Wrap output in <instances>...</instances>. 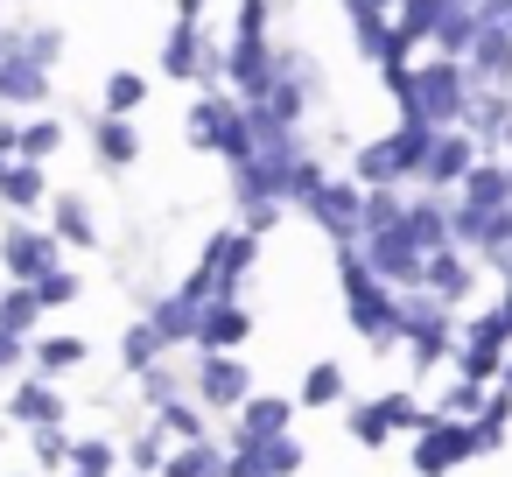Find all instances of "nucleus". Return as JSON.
<instances>
[{"label":"nucleus","instance_id":"43","mask_svg":"<svg viewBox=\"0 0 512 477\" xmlns=\"http://www.w3.org/2000/svg\"><path fill=\"white\" fill-rule=\"evenodd\" d=\"M29 435H36V463H43V470H64V449H71L64 421H50V428H29Z\"/></svg>","mask_w":512,"mask_h":477},{"label":"nucleus","instance_id":"48","mask_svg":"<svg viewBox=\"0 0 512 477\" xmlns=\"http://www.w3.org/2000/svg\"><path fill=\"white\" fill-rule=\"evenodd\" d=\"M358 8H393V0H344V15H358Z\"/></svg>","mask_w":512,"mask_h":477},{"label":"nucleus","instance_id":"24","mask_svg":"<svg viewBox=\"0 0 512 477\" xmlns=\"http://www.w3.org/2000/svg\"><path fill=\"white\" fill-rule=\"evenodd\" d=\"M78 365H85V337H78V330H43V337H29V372L64 379V372H78Z\"/></svg>","mask_w":512,"mask_h":477},{"label":"nucleus","instance_id":"28","mask_svg":"<svg viewBox=\"0 0 512 477\" xmlns=\"http://www.w3.org/2000/svg\"><path fill=\"white\" fill-rule=\"evenodd\" d=\"M351 183H358V190H386V183H400V190H407V176H400V162H393L386 134H379V141H358V148H351Z\"/></svg>","mask_w":512,"mask_h":477},{"label":"nucleus","instance_id":"20","mask_svg":"<svg viewBox=\"0 0 512 477\" xmlns=\"http://www.w3.org/2000/svg\"><path fill=\"white\" fill-rule=\"evenodd\" d=\"M92 155H99V169L127 176V169L141 162V127H134V120H113V113H99V120H92Z\"/></svg>","mask_w":512,"mask_h":477},{"label":"nucleus","instance_id":"1","mask_svg":"<svg viewBox=\"0 0 512 477\" xmlns=\"http://www.w3.org/2000/svg\"><path fill=\"white\" fill-rule=\"evenodd\" d=\"M337 288H344V316L351 330L372 344V351H393L400 344V323H393V288L358 260V246H337Z\"/></svg>","mask_w":512,"mask_h":477},{"label":"nucleus","instance_id":"45","mask_svg":"<svg viewBox=\"0 0 512 477\" xmlns=\"http://www.w3.org/2000/svg\"><path fill=\"white\" fill-rule=\"evenodd\" d=\"M29 358V337H15V330H0V372H15Z\"/></svg>","mask_w":512,"mask_h":477},{"label":"nucleus","instance_id":"12","mask_svg":"<svg viewBox=\"0 0 512 477\" xmlns=\"http://www.w3.org/2000/svg\"><path fill=\"white\" fill-rule=\"evenodd\" d=\"M246 393H253V372H246L239 351H197V400H204V407L232 414Z\"/></svg>","mask_w":512,"mask_h":477},{"label":"nucleus","instance_id":"27","mask_svg":"<svg viewBox=\"0 0 512 477\" xmlns=\"http://www.w3.org/2000/svg\"><path fill=\"white\" fill-rule=\"evenodd\" d=\"M155 477H225V449H218L211 435H197V442H169V456H162Z\"/></svg>","mask_w":512,"mask_h":477},{"label":"nucleus","instance_id":"19","mask_svg":"<svg viewBox=\"0 0 512 477\" xmlns=\"http://www.w3.org/2000/svg\"><path fill=\"white\" fill-rule=\"evenodd\" d=\"M400 232H407L421 253H442V246H449V197H435V190H414V197L400 204Z\"/></svg>","mask_w":512,"mask_h":477},{"label":"nucleus","instance_id":"11","mask_svg":"<svg viewBox=\"0 0 512 477\" xmlns=\"http://www.w3.org/2000/svg\"><path fill=\"white\" fill-rule=\"evenodd\" d=\"M477 162V141L463 134V127H442L435 141H428V155H421V169H414V183L421 190H435V197H449L456 183H463V169Z\"/></svg>","mask_w":512,"mask_h":477},{"label":"nucleus","instance_id":"49","mask_svg":"<svg viewBox=\"0 0 512 477\" xmlns=\"http://www.w3.org/2000/svg\"><path fill=\"white\" fill-rule=\"evenodd\" d=\"M498 148H505V162H512V120H505V134H498Z\"/></svg>","mask_w":512,"mask_h":477},{"label":"nucleus","instance_id":"31","mask_svg":"<svg viewBox=\"0 0 512 477\" xmlns=\"http://www.w3.org/2000/svg\"><path fill=\"white\" fill-rule=\"evenodd\" d=\"M442 127H428V120H393L386 127V148H393V162H400V176H414L421 169V155H428V141H435Z\"/></svg>","mask_w":512,"mask_h":477},{"label":"nucleus","instance_id":"33","mask_svg":"<svg viewBox=\"0 0 512 477\" xmlns=\"http://www.w3.org/2000/svg\"><path fill=\"white\" fill-rule=\"evenodd\" d=\"M57 148H64V120H15V155L22 162H43L50 169Z\"/></svg>","mask_w":512,"mask_h":477},{"label":"nucleus","instance_id":"3","mask_svg":"<svg viewBox=\"0 0 512 477\" xmlns=\"http://www.w3.org/2000/svg\"><path fill=\"white\" fill-rule=\"evenodd\" d=\"M344 428H351V442L386 449L393 435H421L428 428V407H414L407 393H372V400H351L344 407Z\"/></svg>","mask_w":512,"mask_h":477},{"label":"nucleus","instance_id":"32","mask_svg":"<svg viewBox=\"0 0 512 477\" xmlns=\"http://www.w3.org/2000/svg\"><path fill=\"white\" fill-rule=\"evenodd\" d=\"M141 106H148V78H141V71H113V78H106V92H99V113L134 120Z\"/></svg>","mask_w":512,"mask_h":477},{"label":"nucleus","instance_id":"8","mask_svg":"<svg viewBox=\"0 0 512 477\" xmlns=\"http://www.w3.org/2000/svg\"><path fill=\"white\" fill-rule=\"evenodd\" d=\"M57 260H64V246L50 239V225L8 218V232H0V267H8V281H43Z\"/></svg>","mask_w":512,"mask_h":477},{"label":"nucleus","instance_id":"25","mask_svg":"<svg viewBox=\"0 0 512 477\" xmlns=\"http://www.w3.org/2000/svg\"><path fill=\"white\" fill-rule=\"evenodd\" d=\"M505 120H512V92H470V106H463V134L477 141V155L498 148Z\"/></svg>","mask_w":512,"mask_h":477},{"label":"nucleus","instance_id":"18","mask_svg":"<svg viewBox=\"0 0 512 477\" xmlns=\"http://www.w3.org/2000/svg\"><path fill=\"white\" fill-rule=\"evenodd\" d=\"M0 204H8L15 218H36V211L50 204V169H43V162L8 155V162H0Z\"/></svg>","mask_w":512,"mask_h":477},{"label":"nucleus","instance_id":"42","mask_svg":"<svg viewBox=\"0 0 512 477\" xmlns=\"http://www.w3.org/2000/svg\"><path fill=\"white\" fill-rule=\"evenodd\" d=\"M162 456H169V435H162V428H141V435H134V449H127L120 463H127V470H141V477H155V470H162Z\"/></svg>","mask_w":512,"mask_h":477},{"label":"nucleus","instance_id":"6","mask_svg":"<svg viewBox=\"0 0 512 477\" xmlns=\"http://www.w3.org/2000/svg\"><path fill=\"white\" fill-rule=\"evenodd\" d=\"M470 456H477L470 421H442V414H428V428H421V435H414V449H407L414 477H449V470H463Z\"/></svg>","mask_w":512,"mask_h":477},{"label":"nucleus","instance_id":"44","mask_svg":"<svg viewBox=\"0 0 512 477\" xmlns=\"http://www.w3.org/2000/svg\"><path fill=\"white\" fill-rule=\"evenodd\" d=\"M141 393H148V407H155V400H176L183 386H176V372H169V365H148V372H141Z\"/></svg>","mask_w":512,"mask_h":477},{"label":"nucleus","instance_id":"30","mask_svg":"<svg viewBox=\"0 0 512 477\" xmlns=\"http://www.w3.org/2000/svg\"><path fill=\"white\" fill-rule=\"evenodd\" d=\"M337 400H351L344 365H337V358H316V365L302 372V386H295V407H337Z\"/></svg>","mask_w":512,"mask_h":477},{"label":"nucleus","instance_id":"47","mask_svg":"<svg viewBox=\"0 0 512 477\" xmlns=\"http://www.w3.org/2000/svg\"><path fill=\"white\" fill-rule=\"evenodd\" d=\"M498 323L512 330V274H505V288H498Z\"/></svg>","mask_w":512,"mask_h":477},{"label":"nucleus","instance_id":"14","mask_svg":"<svg viewBox=\"0 0 512 477\" xmlns=\"http://www.w3.org/2000/svg\"><path fill=\"white\" fill-rule=\"evenodd\" d=\"M295 428V393H246L232 407V442H267Z\"/></svg>","mask_w":512,"mask_h":477},{"label":"nucleus","instance_id":"46","mask_svg":"<svg viewBox=\"0 0 512 477\" xmlns=\"http://www.w3.org/2000/svg\"><path fill=\"white\" fill-rule=\"evenodd\" d=\"M204 8L211 0H176V22H204Z\"/></svg>","mask_w":512,"mask_h":477},{"label":"nucleus","instance_id":"15","mask_svg":"<svg viewBox=\"0 0 512 477\" xmlns=\"http://www.w3.org/2000/svg\"><path fill=\"white\" fill-rule=\"evenodd\" d=\"M246 337H253V309H246V302H225V295H218V302L197 309V330H190L197 351H239Z\"/></svg>","mask_w":512,"mask_h":477},{"label":"nucleus","instance_id":"4","mask_svg":"<svg viewBox=\"0 0 512 477\" xmlns=\"http://www.w3.org/2000/svg\"><path fill=\"white\" fill-rule=\"evenodd\" d=\"M358 204H365V190H358L351 176H323V183H316L295 211H302V218H309L330 246H358Z\"/></svg>","mask_w":512,"mask_h":477},{"label":"nucleus","instance_id":"23","mask_svg":"<svg viewBox=\"0 0 512 477\" xmlns=\"http://www.w3.org/2000/svg\"><path fill=\"white\" fill-rule=\"evenodd\" d=\"M449 204H463V211H498V204H512V197H505V162L477 155V162L463 169V183L449 190Z\"/></svg>","mask_w":512,"mask_h":477},{"label":"nucleus","instance_id":"13","mask_svg":"<svg viewBox=\"0 0 512 477\" xmlns=\"http://www.w3.org/2000/svg\"><path fill=\"white\" fill-rule=\"evenodd\" d=\"M414 288H428L442 309H463V302H470V288H477V260H470V253H456V246L421 253V281H414Z\"/></svg>","mask_w":512,"mask_h":477},{"label":"nucleus","instance_id":"38","mask_svg":"<svg viewBox=\"0 0 512 477\" xmlns=\"http://www.w3.org/2000/svg\"><path fill=\"white\" fill-rule=\"evenodd\" d=\"M148 414H155V428H162L169 442H197V435H204V407H190L183 393H176V400H155Z\"/></svg>","mask_w":512,"mask_h":477},{"label":"nucleus","instance_id":"2","mask_svg":"<svg viewBox=\"0 0 512 477\" xmlns=\"http://www.w3.org/2000/svg\"><path fill=\"white\" fill-rule=\"evenodd\" d=\"M183 141L197 155H218L225 169H239L253 155V127H246V113H239L232 92H197V106L183 113Z\"/></svg>","mask_w":512,"mask_h":477},{"label":"nucleus","instance_id":"7","mask_svg":"<svg viewBox=\"0 0 512 477\" xmlns=\"http://www.w3.org/2000/svg\"><path fill=\"white\" fill-rule=\"evenodd\" d=\"M50 106V71L22 57L15 29H0V113H43Z\"/></svg>","mask_w":512,"mask_h":477},{"label":"nucleus","instance_id":"50","mask_svg":"<svg viewBox=\"0 0 512 477\" xmlns=\"http://www.w3.org/2000/svg\"><path fill=\"white\" fill-rule=\"evenodd\" d=\"M505 197H512V162H505Z\"/></svg>","mask_w":512,"mask_h":477},{"label":"nucleus","instance_id":"39","mask_svg":"<svg viewBox=\"0 0 512 477\" xmlns=\"http://www.w3.org/2000/svg\"><path fill=\"white\" fill-rule=\"evenodd\" d=\"M29 288H36V302H43V316H50V309H71V302L85 295V281H78V274H71L64 260H57V267H50L43 281H29Z\"/></svg>","mask_w":512,"mask_h":477},{"label":"nucleus","instance_id":"22","mask_svg":"<svg viewBox=\"0 0 512 477\" xmlns=\"http://www.w3.org/2000/svg\"><path fill=\"white\" fill-rule=\"evenodd\" d=\"M197 295L190 288H169V295H155L148 302V330L162 337V351H176V344H190V330H197Z\"/></svg>","mask_w":512,"mask_h":477},{"label":"nucleus","instance_id":"51","mask_svg":"<svg viewBox=\"0 0 512 477\" xmlns=\"http://www.w3.org/2000/svg\"><path fill=\"white\" fill-rule=\"evenodd\" d=\"M449 8H477V0H449Z\"/></svg>","mask_w":512,"mask_h":477},{"label":"nucleus","instance_id":"53","mask_svg":"<svg viewBox=\"0 0 512 477\" xmlns=\"http://www.w3.org/2000/svg\"><path fill=\"white\" fill-rule=\"evenodd\" d=\"M127 477H141V470H127Z\"/></svg>","mask_w":512,"mask_h":477},{"label":"nucleus","instance_id":"41","mask_svg":"<svg viewBox=\"0 0 512 477\" xmlns=\"http://www.w3.org/2000/svg\"><path fill=\"white\" fill-rule=\"evenodd\" d=\"M253 449H260V463H267V477H295L302 456H309V449L295 442V428H288V435H267V442H253Z\"/></svg>","mask_w":512,"mask_h":477},{"label":"nucleus","instance_id":"5","mask_svg":"<svg viewBox=\"0 0 512 477\" xmlns=\"http://www.w3.org/2000/svg\"><path fill=\"white\" fill-rule=\"evenodd\" d=\"M505 351H512V330L498 323V309H484V316H470V323H463V337L449 344V365H456V379L491 386V379H498V365H505Z\"/></svg>","mask_w":512,"mask_h":477},{"label":"nucleus","instance_id":"10","mask_svg":"<svg viewBox=\"0 0 512 477\" xmlns=\"http://www.w3.org/2000/svg\"><path fill=\"white\" fill-rule=\"evenodd\" d=\"M358 260L386 281V288H414L421 281V246L400 232V225H386V232H365L358 239Z\"/></svg>","mask_w":512,"mask_h":477},{"label":"nucleus","instance_id":"36","mask_svg":"<svg viewBox=\"0 0 512 477\" xmlns=\"http://www.w3.org/2000/svg\"><path fill=\"white\" fill-rule=\"evenodd\" d=\"M36 323H43V302H36V288H29V281L0 288V330H15V337H36Z\"/></svg>","mask_w":512,"mask_h":477},{"label":"nucleus","instance_id":"9","mask_svg":"<svg viewBox=\"0 0 512 477\" xmlns=\"http://www.w3.org/2000/svg\"><path fill=\"white\" fill-rule=\"evenodd\" d=\"M456 64H463L470 92H512V29L505 22H484Z\"/></svg>","mask_w":512,"mask_h":477},{"label":"nucleus","instance_id":"52","mask_svg":"<svg viewBox=\"0 0 512 477\" xmlns=\"http://www.w3.org/2000/svg\"><path fill=\"white\" fill-rule=\"evenodd\" d=\"M8 477H36V470H8Z\"/></svg>","mask_w":512,"mask_h":477},{"label":"nucleus","instance_id":"34","mask_svg":"<svg viewBox=\"0 0 512 477\" xmlns=\"http://www.w3.org/2000/svg\"><path fill=\"white\" fill-rule=\"evenodd\" d=\"M148 365H162V337H155V330H148V316H141V323H127V330H120V372H127V379H141Z\"/></svg>","mask_w":512,"mask_h":477},{"label":"nucleus","instance_id":"26","mask_svg":"<svg viewBox=\"0 0 512 477\" xmlns=\"http://www.w3.org/2000/svg\"><path fill=\"white\" fill-rule=\"evenodd\" d=\"M344 29H351V50H358L365 64H393V57H400V50H393L386 8H358V15H344Z\"/></svg>","mask_w":512,"mask_h":477},{"label":"nucleus","instance_id":"37","mask_svg":"<svg viewBox=\"0 0 512 477\" xmlns=\"http://www.w3.org/2000/svg\"><path fill=\"white\" fill-rule=\"evenodd\" d=\"M15 43H22V57L43 64V71L64 64V29H50V22H15Z\"/></svg>","mask_w":512,"mask_h":477},{"label":"nucleus","instance_id":"17","mask_svg":"<svg viewBox=\"0 0 512 477\" xmlns=\"http://www.w3.org/2000/svg\"><path fill=\"white\" fill-rule=\"evenodd\" d=\"M8 414H15L22 428H50V421H64V414H71V400L57 393V379L22 372V379H15V393H8Z\"/></svg>","mask_w":512,"mask_h":477},{"label":"nucleus","instance_id":"21","mask_svg":"<svg viewBox=\"0 0 512 477\" xmlns=\"http://www.w3.org/2000/svg\"><path fill=\"white\" fill-rule=\"evenodd\" d=\"M43 211H50V239H57V246H78V253H85V246H99V218H92V204H85V197L50 190V204H43Z\"/></svg>","mask_w":512,"mask_h":477},{"label":"nucleus","instance_id":"16","mask_svg":"<svg viewBox=\"0 0 512 477\" xmlns=\"http://www.w3.org/2000/svg\"><path fill=\"white\" fill-rule=\"evenodd\" d=\"M274 78H281L302 106H323V99H330V71H323L316 50H302V43H274Z\"/></svg>","mask_w":512,"mask_h":477},{"label":"nucleus","instance_id":"29","mask_svg":"<svg viewBox=\"0 0 512 477\" xmlns=\"http://www.w3.org/2000/svg\"><path fill=\"white\" fill-rule=\"evenodd\" d=\"M477 29H484V22H477V8H449V0H442V15H435V36H428V50L456 64V57L470 50V36H477Z\"/></svg>","mask_w":512,"mask_h":477},{"label":"nucleus","instance_id":"40","mask_svg":"<svg viewBox=\"0 0 512 477\" xmlns=\"http://www.w3.org/2000/svg\"><path fill=\"white\" fill-rule=\"evenodd\" d=\"M477 407H484V386H477V379H449V386H442V400H435L428 414H442V421H470Z\"/></svg>","mask_w":512,"mask_h":477},{"label":"nucleus","instance_id":"35","mask_svg":"<svg viewBox=\"0 0 512 477\" xmlns=\"http://www.w3.org/2000/svg\"><path fill=\"white\" fill-rule=\"evenodd\" d=\"M64 470H71V477H113V470H120V449H113L106 435H85V442L64 449Z\"/></svg>","mask_w":512,"mask_h":477}]
</instances>
